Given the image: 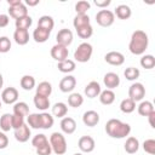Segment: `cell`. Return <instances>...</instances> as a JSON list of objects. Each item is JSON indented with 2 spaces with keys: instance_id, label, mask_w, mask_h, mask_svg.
Returning a JSON list of instances; mask_svg holds the SVG:
<instances>
[{
  "instance_id": "obj_1",
  "label": "cell",
  "mask_w": 155,
  "mask_h": 155,
  "mask_svg": "<svg viewBox=\"0 0 155 155\" xmlns=\"http://www.w3.org/2000/svg\"><path fill=\"white\" fill-rule=\"evenodd\" d=\"M105 132L111 138L122 139L131 133V126L119 119H110L105 124Z\"/></svg>"
},
{
  "instance_id": "obj_2",
  "label": "cell",
  "mask_w": 155,
  "mask_h": 155,
  "mask_svg": "<svg viewBox=\"0 0 155 155\" xmlns=\"http://www.w3.org/2000/svg\"><path fill=\"white\" fill-rule=\"evenodd\" d=\"M149 45V39L145 31L143 30H134L131 35V40L128 44V50L132 54L140 56L145 52Z\"/></svg>"
},
{
  "instance_id": "obj_3",
  "label": "cell",
  "mask_w": 155,
  "mask_h": 155,
  "mask_svg": "<svg viewBox=\"0 0 155 155\" xmlns=\"http://www.w3.org/2000/svg\"><path fill=\"white\" fill-rule=\"evenodd\" d=\"M50 145L52 148V151L56 155H63L67 153L68 145H67V140L64 138V136L61 132H53L50 136Z\"/></svg>"
},
{
  "instance_id": "obj_4",
  "label": "cell",
  "mask_w": 155,
  "mask_h": 155,
  "mask_svg": "<svg viewBox=\"0 0 155 155\" xmlns=\"http://www.w3.org/2000/svg\"><path fill=\"white\" fill-rule=\"evenodd\" d=\"M92 53H93L92 45L88 42H81L74 52V58L80 63H86L91 59Z\"/></svg>"
},
{
  "instance_id": "obj_5",
  "label": "cell",
  "mask_w": 155,
  "mask_h": 155,
  "mask_svg": "<svg viewBox=\"0 0 155 155\" xmlns=\"http://www.w3.org/2000/svg\"><path fill=\"white\" fill-rule=\"evenodd\" d=\"M115 21V15L110 10H99L96 15V22L101 27H110Z\"/></svg>"
},
{
  "instance_id": "obj_6",
  "label": "cell",
  "mask_w": 155,
  "mask_h": 155,
  "mask_svg": "<svg viewBox=\"0 0 155 155\" xmlns=\"http://www.w3.org/2000/svg\"><path fill=\"white\" fill-rule=\"evenodd\" d=\"M145 96V87L140 82H134L128 88V98H131L133 102H139Z\"/></svg>"
},
{
  "instance_id": "obj_7",
  "label": "cell",
  "mask_w": 155,
  "mask_h": 155,
  "mask_svg": "<svg viewBox=\"0 0 155 155\" xmlns=\"http://www.w3.org/2000/svg\"><path fill=\"white\" fill-rule=\"evenodd\" d=\"M68 54H69V50H68V47H65L63 45L56 44L51 48V57L57 62H62V61L68 59Z\"/></svg>"
},
{
  "instance_id": "obj_8",
  "label": "cell",
  "mask_w": 155,
  "mask_h": 155,
  "mask_svg": "<svg viewBox=\"0 0 155 155\" xmlns=\"http://www.w3.org/2000/svg\"><path fill=\"white\" fill-rule=\"evenodd\" d=\"M56 41H57V44L68 47L73 42V33H71V30L67 29V28L61 29L56 35Z\"/></svg>"
},
{
  "instance_id": "obj_9",
  "label": "cell",
  "mask_w": 155,
  "mask_h": 155,
  "mask_svg": "<svg viewBox=\"0 0 155 155\" xmlns=\"http://www.w3.org/2000/svg\"><path fill=\"white\" fill-rule=\"evenodd\" d=\"M78 147L82 153H91V151L94 150L96 143H94V139L91 136H82V137L79 138Z\"/></svg>"
},
{
  "instance_id": "obj_10",
  "label": "cell",
  "mask_w": 155,
  "mask_h": 155,
  "mask_svg": "<svg viewBox=\"0 0 155 155\" xmlns=\"http://www.w3.org/2000/svg\"><path fill=\"white\" fill-rule=\"evenodd\" d=\"M18 99V91L15 87H6L1 92V101L5 104H15Z\"/></svg>"
},
{
  "instance_id": "obj_11",
  "label": "cell",
  "mask_w": 155,
  "mask_h": 155,
  "mask_svg": "<svg viewBox=\"0 0 155 155\" xmlns=\"http://www.w3.org/2000/svg\"><path fill=\"white\" fill-rule=\"evenodd\" d=\"M104 61L110 65H121L125 62V57L121 52L117 51H110L104 56Z\"/></svg>"
},
{
  "instance_id": "obj_12",
  "label": "cell",
  "mask_w": 155,
  "mask_h": 155,
  "mask_svg": "<svg viewBox=\"0 0 155 155\" xmlns=\"http://www.w3.org/2000/svg\"><path fill=\"white\" fill-rule=\"evenodd\" d=\"M76 86V79L73 75H67L59 81V90L64 93L71 92Z\"/></svg>"
},
{
  "instance_id": "obj_13",
  "label": "cell",
  "mask_w": 155,
  "mask_h": 155,
  "mask_svg": "<svg viewBox=\"0 0 155 155\" xmlns=\"http://www.w3.org/2000/svg\"><path fill=\"white\" fill-rule=\"evenodd\" d=\"M13 136L16 140H18L19 143H25L30 138V127L27 126V124H24L19 128L13 130Z\"/></svg>"
},
{
  "instance_id": "obj_14",
  "label": "cell",
  "mask_w": 155,
  "mask_h": 155,
  "mask_svg": "<svg viewBox=\"0 0 155 155\" xmlns=\"http://www.w3.org/2000/svg\"><path fill=\"white\" fill-rule=\"evenodd\" d=\"M103 82L105 85V87L108 90H113V88H116L119 85H120V78L116 73H113V71H109L104 75L103 78Z\"/></svg>"
},
{
  "instance_id": "obj_15",
  "label": "cell",
  "mask_w": 155,
  "mask_h": 155,
  "mask_svg": "<svg viewBox=\"0 0 155 155\" xmlns=\"http://www.w3.org/2000/svg\"><path fill=\"white\" fill-rule=\"evenodd\" d=\"M82 122L88 127H94L99 122V114L94 110H87L82 115Z\"/></svg>"
},
{
  "instance_id": "obj_16",
  "label": "cell",
  "mask_w": 155,
  "mask_h": 155,
  "mask_svg": "<svg viewBox=\"0 0 155 155\" xmlns=\"http://www.w3.org/2000/svg\"><path fill=\"white\" fill-rule=\"evenodd\" d=\"M61 130L65 134L74 133L75 130H76V122H75V120L73 117H70V116H64L61 120Z\"/></svg>"
},
{
  "instance_id": "obj_17",
  "label": "cell",
  "mask_w": 155,
  "mask_h": 155,
  "mask_svg": "<svg viewBox=\"0 0 155 155\" xmlns=\"http://www.w3.org/2000/svg\"><path fill=\"white\" fill-rule=\"evenodd\" d=\"M8 15H10L12 18L18 19V18L24 17V16L28 15V8H27V6H25L23 2H21L19 5L8 7Z\"/></svg>"
},
{
  "instance_id": "obj_18",
  "label": "cell",
  "mask_w": 155,
  "mask_h": 155,
  "mask_svg": "<svg viewBox=\"0 0 155 155\" xmlns=\"http://www.w3.org/2000/svg\"><path fill=\"white\" fill-rule=\"evenodd\" d=\"M84 92H85V96H86L87 98H96V97H98L99 93L102 92L101 85H99L97 81H91V82H88V84L86 85Z\"/></svg>"
},
{
  "instance_id": "obj_19",
  "label": "cell",
  "mask_w": 155,
  "mask_h": 155,
  "mask_svg": "<svg viewBox=\"0 0 155 155\" xmlns=\"http://www.w3.org/2000/svg\"><path fill=\"white\" fill-rule=\"evenodd\" d=\"M13 39L16 41V44L23 46L27 45L29 41V33L27 29H16L13 33Z\"/></svg>"
},
{
  "instance_id": "obj_20",
  "label": "cell",
  "mask_w": 155,
  "mask_h": 155,
  "mask_svg": "<svg viewBox=\"0 0 155 155\" xmlns=\"http://www.w3.org/2000/svg\"><path fill=\"white\" fill-rule=\"evenodd\" d=\"M33 102H34V105L39 110H41V111H45V110H47L50 108V98L48 97H45V96H41V94H36L35 93Z\"/></svg>"
},
{
  "instance_id": "obj_21",
  "label": "cell",
  "mask_w": 155,
  "mask_h": 155,
  "mask_svg": "<svg viewBox=\"0 0 155 155\" xmlns=\"http://www.w3.org/2000/svg\"><path fill=\"white\" fill-rule=\"evenodd\" d=\"M50 34H51V31L36 27V29H34V31H33V39H34L35 42L42 44V42L47 41V39L50 38Z\"/></svg>"
},
{
  "instance_id": "obj_22",
  "label": "cell",
  "mask_w": 155,
  "mask_h": 155,
  "mask_svg": "<svg viewBox=\"0 0 155 155\" xmlns=\"http://www.w3.org/2000/svg\"><path fill=\"white\" fill-rule=\"evenodd\" d=\"M114 15H116V17L119 19H128L131 17V15H132V11H131V7L128 5L121 4V5L116 6Z\"/></svg>"
},
{
  "instance_id": "obj_23",
  "label": "cell",
  "mask_w": 155,
  "mask_h": 155,
  "mask_svg": "<svg viewBox=\"0 0 155 155\" xmlns=\"http://www.w3.org/2000/svg\"><path fill=\"white\" fill-rule=\"evenodd\" d=\"M40 115V128L42 130H48L53 126V122H54V119L51 114L46 113V111H42L39 114Z\"/></svg>"
},
{
  "instance_id": "obj_24",
  "label": "cell",
  "mask_w": 155,
  "mask_h": 155,
  "mask_svg": "<svg viewBox=\"0 0 155 155\" xmlns=\"http://www.w3.org/2000/svg\"><path fill=\"white\" fill-rule=\"evenodd\" d=\"M125 151L128 153V154H134L138 151L139 149V140L136 138V137H128L125 142Z\"/></svg>"
},
{
  "instance_id": "obj_25",
  "label": "cell",
  "mask_w": 155,
  "mask_h": 155,
  "mask_svg": "<svg viewBox=\"0 0 155 155\" xmlns=\"http://www.w3.org/2000/svg\"><path fill=\"white\" fill-rule=\"evenodd\" d=\"M38 27L39 28H42V29H46L48 31H52L53 27H54V21L51 16H47V15H44L39 18L38 21Z\"/></svg>"
},
{
  "instance_id": "obj_26",
  "label": "cell",
  "mask_w": 155,
  "mask_h": 155,
  "mask_svg": "<svg viewBox=\"0 0 155 155\" xmlns=\"http://www.w3.org/2000/svg\"><path fill=\"white\" fill-rule=\"evenodd\" d=\"M67 113H68V107H67L65 103H63V102H57V103L53 104V107H52V115H53V116H56V117H62V119H63V117L67 115Z\"/></svg>"
},
{
  "instance_id": "obj_27",
  "label": "cell",
  "mask_w": 155,
  "mask_h": 155,
  "mask_svg": "<svg viewBox=\"0 0 155 155\" xmlns=\"http://www.w3.org/2000/svg\"><path fill=\"white\" fill-rule=\"evenodd\" d=\"M99 101L102 104L104 105H110L114 103L115 101V93L113 92V90H104L99 93Z\"/></svg>"
},
{
  "instance_id": "obj_28",
  "label": "cell",
  "mask_w": 155,
  "mask_h": 155,
  "mask_svg": "<svg viewBox=\"0 0 155 155\" xmlns=\"http://www.w3.org/2000/svg\"><path fill=\"white\" fill-rule=\"evenodd\" d=\"M75 62L71 61V59H65V61H62V62H58L57 64V68L61 73H64V74H68V73H71L75 70Z\"/></svg>"
},
{
  "instance_id": "obj_29",
  "label": "cell",
  "mask_w": 155,
  "mask_h": 155,
  "mask_svg": "<svg viewBox=\"0 0 155 155\" xmlns=\"http://www.w3.org/2000/svg\"><path fill=\"white\" fill-rule=\"evenodd\" d=\"M13 114L19 116H28L29 115V105L25 102H16L13 104Z\"/></svg>"
},
{
  "instance_id": "obj_30",
  "label": "cell",
  "mask_w": 155,
  "mask_h": 155,
  "mask_svg": "<svg viewBox=\"0 0 155 155\" xmlns=\"http://www.w3.org/2000/svg\"><path fill=\"white\" fill-rule=\"evenodd\" d=\"M137 110H138V114L142 115V116H148L150 113L155 111V110H154V105H153V103L149 102V101H142V102L139 103Z\"/></svg>"
},
{
  "instance_id": "obj_31",
  "label": "cell",
  "mask_w": 155,
  "mask_h": 155,
  "mask_svg": "<svg viewBox=\"0 0 155 155\" xmlns=\"http://www.w3.org/2000/svg\"><path fill=\"white\" fill-rule=\"evenodd\" d=\"M136 109V102H133L131 98H125L120 103V110L125 114H131Z\"/></svg>"
},
{
  "instance_id": "obj_32",
  "label": "cell",
  "mask_w": 155,
  "mask_h": 155,
  "mask_svg": "<svg viewBox=\"0 0 155 155\" xmlns=\"http://www.w3.org/2000/svg\"><path fill=\"white\" fill-rule=\"evenodd\" d=\"M0 128L2 130V132H8L10 130H12V114L5 113L0 117Z\"/></svg>"
},
{
  "instance_id": "obj_33",
  "label": "cell",
  "mask_w": 155,
  "mask_h": 155,
  "mask_svg": "<svg viewBox=\"0 0 155 155\" xmlns=\"http://www.w3.org/2000/svg\"><path fill=\"white\" fill-rule=\"evenodd\" d=\"M21 87L23 88V90H25V91H30V90H33L34 87H35V79H34V76H31V75H23L22 78H21Z\"/></svg>"
},
{
  "instance_id": "obj_34",
  "label": "cell",
  "mask_w": 155,
  "mask_h": 155,
  "mask_svg": "<svg viewBox=\"0 0 155 155\" xmlns=\"http://www.w3.org/2000/svg\"><path fill=\"white\" fill-rule=\"evenodd\" d=\"M88 24H90V17H88L87 13H85V15H76L74 17L73 25H74L75 29H79V28L88 25Z\"/></svg>"
},
{
  "instance_id": "obj_35",
  "label": "cell",
  "mask_w": 155,
  "mask_h": 155,
  "mask_svg": "<svg viewBox=\"0 0 155 155\" xmlns=\"http://www.w3.org/2000/svg\"><path fill=\"white\" fill-rule=\"evenodd\" d=\"M52 93V85L48 81H42L36 87V94H41L45 97H50Z\"/></svg>"
},
{
  "instance_id": "obj_36",
  "label": "cell",
  "mask_w": 155,
  "mask_h": 155,
  "mask_svg": "<svg viewBox=\"0 0 155 155\" xmlns=\"http://www.w3.org/2000/svg\"><path fill=\"white\" fill-rule=\"evenodd\" d=\"M33 24V19L29 15L24 16V17H21L15 21V25H16V29H27Z\"/></svg>"
},
{
  "instance_id": "obj_37",
  "label": "cell",
  "mask_w": 155,
  "mask_h": 155,
  "mask_svg": "<svg viewBox=\"0 0 155 155\" xmlns=\"http://www.w3.org/2000/svg\"><path fill=\"white\" fill-rule=\"evenodd\" d=\"M82 103H84V97L78 92L70 93V96L68 97V104L73 108H79L82 105Z\"/></svg>"
},
{
  "instance_id": "obj_38",
  "label": "cell",
  "mask_w": 155,
  "mask_h": 155,
  "mask_svg": "<svg viewBox=\"0 0 155 155\" xmlns=\"http://www.w3.org/2000/svg\"><path fill=\"white\" fill-rule=\"evenodd\" d=\"M140 65L144 69H153L155 67V57L153 54H144L140 58Z\"/></svg>"
},
{
  "instance_id": "obj_39",
  "label": "cell",
  "mask_w": 155,
  "mask_h": 155,
  "mask_svg": "<svg viewBox=\"0 0 155 155\" xmlns=\"http://www.w3.org/2000/svg\"><path fill=\"white\" fill-rule=\"evenodd\" d=\"M124 75H125V78H126L127 80H130V81H134V80H137V79L139 78L140 71H139V69H138V68L128 67V68H126V69H125Z\"/></svg>"
},
{
  "instance_id": "obj_40",
  "label": "cell",
  "mask_w": 155,
  "mask_h": 155,
  "mask_svg": "<svg viewBox=\"0 0 155 155\" xmlns=\"http://www.w3.org/2000/svg\"><path fill=\"white\" fill-rule=\"evenodd\" d=\"M76 33H78V36H80L81 39H88L93 34V28L91 24H88V25H85V27L76 29Z\"/></svg>"
},
{
  "instance_id": "obj_41",
  "label": "cell",
  "mask_w": 155,
  "mask_h": 155,
  "mask_svg": "<svg viewBox=\"0 0 155 155\" xmlns=\"http://www.w3.org/2000/svg\"><path fill=\"white\" fill-rule=\"evenodd\" d=\"M91 5L88 1L86 0H81V1H78L75 4V11H76V15H85L87 12V10H90Z\"/></svg>"
},
{
  "instance_id": "obj_42",
  "label": "cell",
  "mask_w": 155,
  "mask_h": 155,
  "mask_svg": "<svg viewBox=\"0 0 155 155\" xmlns=\"http://www.w3.org/2000/svg\"><path fill=\"white\" fill-rule=\"evenodd\" d=\"M27 121H28V125H29L31 128H35V130L40 128V115H39L38 113L29 114Z\"/></svg>"
},
{
  "instance_id": "obj_43",
  "label": "cell",
  "mask_w": 155,
  "mask_h": 155,
  "mask_svg": "<svg viewBox=\"0 0 155 155\" xmlns=\"http://www.w3.org/2000/svg\"><path fill=\"white\" fill-rule=\"evenodd\" d=\"M47 142H48L47 137H46L44 133H39V134H36V136L33 137V139H31V145L36 149V148L41 147L42 144H45V143H47Z\"/></svg>"
},
{
  "instance_id": "obj_44",
  "label": "cell",
  "mask_w": 155,
  "mask_h": 155,
  "mask_svg": "<svg viewBox=\"0 0 155 155\" xmlns=\"http://www.w3.org/2000/svg\"><path fill=\"white\" fill-rule=\"evenodd\" d=\"M143 149L145 153L154 155L155 154V139H145L143 143Z\"/></svg>"
},
{
  "instance_id": "obj_45",
  "label": "cell",
  "mask_w": 155,
  "mask_h": 155,
  "mask_svg": "<svg viewBox=\"0 0 155 155\" xmlns=\"http://www.w3.org/2000/svg\"><path fill=\"white\" fill-rule=\"evenodd\" d=\"M11 48V41L7 36H0V53H6Z\"/></svg>"
},
{
  "instance_id": "obj_46",
  "label": "cell",
  "mask_w": 155,
  "mask_h": 155,
  "mask_svg": "<svg viewBox=\"0 0 155 155\" xmlns=\"http://www.w3.org/2000/svg\"><path fill=\"white\" fill-rule=\"evenodd\" d=\"M24 124H25V121H24V117L23 116L12 114V130H17L21 126H23Z\"/></svg>"
},
{
  "instance_id": "obj_47",
  "label": "cell",
  "mask_w": 155,
  "mask_h": 155,
  "mask_svg": "<svg viewBox=\"0 0 155 155\" xmlns=\"http://www.w3.org/2000/svg\"><path fill=\"white\" fill-rule=\"evenodd\" d=\"M35 150H36V154H38V155H50V154L52 153V148H51V145H50V142L42 144L41 147L36 148Z\"/></svg>"
},
{
  "instance_id": "obj_48",
  "label": "cell",
  "mask_w": 155,
  "mask_h": 155,
  "mask_svg": "<svg viewBox=\"0 0 155 155\" xmlns=\"http://www.w3.org/2000/svg\"><path fill=\"white\" fill-rule=\"evenodd\" d=\"M8 145V138L5 134V132H0V150L7 148Z\"/></svg>"
},
{
  "instance_id": "obj_49",
  "label": "cell",
  "mask_w": 155,
  "mask_h": 155,
  "mask_svg": "<svg viewBox=\"0 0 155 155\" xmlns=\"http://www.w3.org/2000/svg\"><path fill=\"white\" fill-rule=\"evenodd\" d=\"M8 23H10V17H8V15L0 13V28H5V27H7Z\"/></svg>"
},
{
  "instance_id": "obj_50",
  "label": "cell",
  "mask_w": 155,
  "mask_h": 155,
  "mask_svg": "<svg viewBox=\"0 0 155 155\" xmlns=\"http://www.w3.org/2000/svg\"><path fill=\"white\" fill-rule=\"evenodd\" d=\"M110 0H94V5L97 6V7H101V8H103L104 10V7H107V6H109L110 5Z\"/></svg>"
},
{
  "instance_id": "obj_51",
  "label": "cell",
  "mask_w": 155,
  "mask_h": 155,
  "mask_svg": "<svg viewBox=\"0 0 155 155\" xmlns=\"http://www.w3.org/2000/svg\"><path fill=\"white\" fill-rule=\"evenodd\" d=\"M148 119H149V125L154 128L155 127V124H154V117H155V111H153V113H150L148 116H147Z\"/></svg>"
},
{
  "instance_id": "obj_52",
  "label": "cell",
  "mask_w": 155,
  "mask_h": 155,
  "mask_svg": "<svg viewBox=\"0 0 155 155\" xmlns=\"http://www.w3.org/2000/svg\"><path fill=\"white\" fill-rule=\"evenodd\" d=\"M22 2V0H7V4H8V6L11 7V6H16V5H19Z\"/></svg>"
},
{
  "instance_id": "obj_53",
  "label": "cell",
  "mask_w": 155,
  "mask_h": 155,
  "mask_svg": "<svg viewBox=\"0 0 155 155\" xmlns=\"http://www.w3.org/2000/svg\"><path fill=\"white\" fill-rule=\"evenodd\" d=\"M40 1L39 0H25V5L28 6H36Z\"/></svg>"
},
{
  "instance_id": "obj_54",
  "label": "cell",
  "mask_w": 155,
  "mask_h": 155,
  "mask_svg": "<svg viewBox=\"0 0 155 155\" xmlns=\"http://www.w3.org/2000/svg\"><path fill=\"white\" fill-rule=\"evenodd\" d=\"M2 85H4V79H2V75H1V73H0V88L2 87Z\"/></svg>"
},
{
  "instance_id": "obj_55",
  "label": "cell",
  "mask_w": 155,
  "mask_h": 155,
  "mask_svg": "<svg viewBox=\"0 0 155 155\" xmlns=\"http://www.w3.org/2000/svg\"><path fill=\"white\" fill-rule=\"evenodd\" d=\"M74 155H82L81 153H76V154H74Z\"/></svg>"
},
{
  "instance_id": "obj_56",
  "label": "cell",
  "mask_w": 155,
  "mask_h": 155,
  "mask_svg": "<svg viewBox=\"0 0 155 155\" xmlns=\"http://www.w3.org/2000/svg\"><path fill=\"white\" fill-rule=\"evenodd\" d=\"M0 108H1V101H0Z\"/></svg>"
}]
</instances>
